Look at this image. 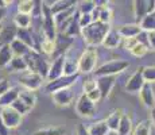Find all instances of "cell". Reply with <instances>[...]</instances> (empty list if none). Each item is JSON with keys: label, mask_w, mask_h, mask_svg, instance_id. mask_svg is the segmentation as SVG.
<instances>
[{"label": "cell", "mask_w": 155, "mask_h": 135, "mask_svg": "<svg viewBox=\"0 0 155 135\" xmlns=\"http://www.w3.org/2000/svg\"><path fill=\"white\" fill-rule=\"evenodd\" d=\"M109 30H111V27H109V25H107V23L93 22L88 27H85V29H81V35L88 46L96 47L99 45H103L104 38H105L107 32Z\"/></svg>", "instance_id": "obj_1"}, {"label": "cell", "mask_w": 155, "mask_h": 135, "mask_svg": "<svg viewBox=\"0 0 155 135\" xmlns=\"http://www.w3.org/2000/svg\"><path fill=\"white\" fill-rule=\"evenodd\" d=\"M26 62H27V70L34 72V73L39 74L43 80L47 79V73H49L50 64L42 57V54L37 50H31L27 56L25 57Z\"/></svg>", "instance_id": "obj_2"}, {"label": "cell", "mask_w": 155, "mask_h": 135, "mask_svg": "<svg viewBox=\"0 0 155 135\" xmlns=\"http://www.w3.org/2000/svg\"><path fill=\"white\" fill-rule=\"evenodd\" d=\"M42 34L45 39L55 42L57 38V25L53 14L50 12V7L43 3L42 5Z\"/></svg>", "instance_id": "obj_3"}, {"label": "cell", "mask_w": 155, "mask_h": 135, "mask_svg": "<svg viewBox=\"0 0 155 135\" xmlns=\"http://www.w3.org/2000/svg\"><path fill=\"white\" fill-rule=\"evenodd\" d=\"M78 73H84V74H89L92 72H94L97 64V50L96 47L88 46L86 50L81 54L78 61Z\"/></svg>", "instance_id": "obj_4"}, {"label": "cell", "mask_w": 155, "mask_h": 135, "mask_svg": "<svg viewBox=\"0 0 155 135\" xmlns=\"http://www.w3.org/2000/svg\"><path fill=\"white\" fill-rule=\"evenodd\" d=\"M130 66L127 61L124 59H113V61L105 62L101 66H99L94 70V76L96 77H103V76H113L115 77L116 74L124 72L126 69Z\"/></svg>", "instance_id": "obj_5"}, {"label": "cell", "mask_w": 155, "mask_h": 135, "mask_svg": "<svg viewBox=\"0 0 155 135\" xmlns=\"http://www.w3.org/2000/svg\"><path fill=\"white\" fill-rule=\"evenodd\" d=\"M43 79L39 76V74L34 73V72H30V70H26L23 73H20L19 76V83L20 85L25 86V89L27 91H31V92H35L42 86L43 84Z\"/></svg>", "instance_id": "obj_6"}, {"label": "cell", "mask_w": 155, "mask_h": 135, "mask_svg": "<svg viewBox=\"0 0 155 135\" xmlns=\"http://www.w3.org/2000/svg\"><path fill=\"white\" fill-rule=\"evenodd\" d=\"M0 118H2V120H3V124H4L8 130L18 128L20 126V123H22V116L15 110H12L11 107L0 108Z\"/></svg>", "instance_id": "obj_7"}, {"label": "cell", "mask_w": 155, "mask_h": 135, "mask_svg": "<svg viewBox=\"0 0 155 135\" xmlns=\"http://www.w3.org/2000/svg\"><path fill=\"white\" fill-rule=\"evenodd\" d=\"M77 79H78V74H74V76H65L64 74V76H61L59 79L47 83L46 92H49V93H54V92L61 91V89L70 88L73 84H76Z\"/></svg>", "instance_id": "obj_8"}, {"label": "cell", "mask_w": 155, "mask_h": 135, "mask_svg": "<svg viewBox=\"0 0 155 135\" xmlns=\"http://www.w3.org/2000/svg\"><path fill=\"white\" fill-rule=\"evenodd\" d=\"M155 11V0H135L134 2V15L136 22H140L146 15Z\"/></svg>", "instance_id": "obj_9"}, {"label": "cell", "mask_w": 155, "mask_h": 135, "mask_svg": "<svg viewBox=\"0 0 155 135\" xmlns=\"http://www.w3.org/2000/svg\"><path fill=\"white\" fill-rule=\"evenodd\" d=\"M78 19H80V12L77 10V12L73 15L71 18L64 22L61 26V30H62V34L66 35L69 38H73L76 35H81V27H80V23H78Z\"/></svg>", "instance_id": "obj_10"}, {"label": "cell", "mask_w": 155, "mask_h": 135, "mask_svg": "<svg viewBox=\"0 0 155 135\" xmlns=\"http://www.w3.org/2000/svg\"><path fill=\"white\" fill-rule=\"evenodd\" d=\"M76 111L80 116L82 118H91L96 113V104L93 101H91L86 95H81L77 100V104H76Z\"/></svg>", "instance_id": "obj_11"}, {"label": "cell", "mask_w": 155, "mask_h": 135, "mask_svg": "<svg viewBox=\"0 0 155 135\" xmlns=\"http://www.w3.org/2000/svg\"><path fill=\"white\" fill-rule=\"evenodd\" d=\"M65 59H66V56H59V57H57V58H54V61L50 64L49 73H47V79H46L49 83L59 79L61 76H64Z\"/></svg>", "instance_id": "obj_12"}, {"label": "cell", "mask_w": 155, "mask_h": 135, "mask_svg": "<svg viewBox=\"0 0 155 135\" xmlns=\"http://www.w3.org/2000/svg\"><path fill=\"white\" fill-rule=\"evenodd\" d=\"M142 69L143 68H139L132 76L128 79L127 84H126V91L130 92V93H138L140 92V89L143 88L144 85V80H143V74H142Z\"/></svg>", "instance_id": "obj_13"}, {"label": "cell", "mask_w": 155, "mask_h": 135, "mask_svg": "<svg viewBox=\"0 0 155 135\" xmlns=\"http://www.w3.org/2000/svg\"><path fill=\"white\" fill-rule=\"evenodd\" d=\"M74 97V93L70 88L66 89H61V91H57L54 93H51V99L53 101L57 104L58 107H68L71 104Z\"/></svg>", "instance_id": "obj_14"}, {"label": "cell", "mask_w": 155, "mask_h": 135, "mask_svg": "<svg viewBox=\"0 0 155 135\" xmlns=\"http://www.w3.org/2000/svg\"><path fill=\"white\" fill-rule=\"evenodd\" d=\"M116 79L113 76H103L96 79V86L101 93V99H105L107 96L111 93L113 85H115Z\"/></svg>", "instance_id": "obj_15"}, {"label": "cell", "mask_w": 155, "mask_h": 135, "mask_svg": "<svg viewBox=\"0 0 155 135\" xmlns=\"http://www.w3.org/2000/svg\"><path fill=\"white\" fill-rule=\"evenodd\" d=\"M16 32H18V27L15 25L2 27V30H0V47L11 45V42L16 39Z\"/></svg>", "instance_id": "obj_16"}, {"label": "cell", "mask_w": 155, "mask_h": 135, "mask_svg": "<svg viewBox=\"0 0 155 135\" xmlns=\"http://www.w3.org/2000/svg\"><path fill=\"white\" fill-rule=\"evenodd\" d=\"M142 31L140 26L138 23H128V25H123L117 29V32L123 39H130V38H136L139 32Z\"/></svg>", "instance_id": "obj_17"}, {"label": "cell", "mask_w": 155, "mask_h": 135, "mask_svg": "<svg viewBox=\"0 0 155 135\" xmlns=\"http://www.w3.org/2000/svg\"><path fill=\"white\" fill-rule=\"evenodd\" d=\"M139 95H140L142 103L144 104L146 107H148V108L155 107V95H154V89H153V86H151V84L146 83L144 85H143V88L140 89V92H139Z\"/></svg>", "instance_id": "obj_18"}, {"label": "cell", "mask_w": 155, "mask_h": 135, "mask_svg": "<svg viewBox=\"0 0 155 135\" xmlns=\"http://www.w3.org/2000/svg\"><path fill=\"white\" fill-rule=\"evenodd\" d=\"M19 92L20 89L18 86H10V89L5 93L0 96V108L12 106V103H15L18 100V97H19Z\"/></svg>", "instance_id": "obj_19"}, {"label": "cell", "mask_w": 155, "mask_h": 135, "mask_svg": "<svg viewBox=\"0 0 155 135\" xmlns=\"http://www.w3.org/2000/svg\"><path fill=\"white\" fill-rule=\"evenodd\" d=\"M121 43H123V38L120 37L117 30H115V29L109 30L103 41V46H105L107 49H115V47L120 46Z\"/></svg>", "instance_id": "obj_20"}, {"label": "cell", "mask_w": 155, "mask_h": 135, "mask_svg": "<svg viewBox=\"0 0 155 135\" xmlns=\"http://www.w3.org/2000/svg\"><path fill=\"white\" fill-rule=\"evenodd\" d=\"M124 115L123 110H115L111 115L108 116V118L105 119V123H107V127H108L109 131H112V133H116L117 131V127H119V123L121 120V116Z\"/></svg>", "instance_id": "obj_21"}, {"label": "cell", "mask_w": 155, "mask_h": 135, "mask_svg": "<svg viewBox=\"0 0 155 135\" xmlns=\"http://www.w3.org/2000/svg\"><path fill=\"white\" fill-rule=\"evenodd\" d=\"M77 3L76 2H73V0H65V2H55L53 5H49L50 7V12L53 14V16L54 15H58V14H61V12H64V11H66V10H69V8L71 7H74Z\"/></svg>", "instance_id": "obj_22"}, {"label": "cell", "mask_w": 155, "mask_h": 135, "mask_svg": "<svg viewBox=\"0 0 155 135\" xmlns=\"http://www.w3.org/2000/svg\"><path fill=\"white\" fill-rule=\"evenodd\" d=\"M10 47H11V50H12L14 56H16V57H26L32 50V49H30L27 45H25L23 42H20L19 39H14L12 42H11Z\"/></svg>", "instance_id": "obj_23"}, {"label": "cell", "mask_w": 155, "mask_h": 135, "mask_svg": "<svg viewBox=\"0 0 155 135\" xmlns=\"http://www.w3.org/2000/svg\"><path fill=\"white\" fill-rule=\"evenodd\" d=\"M138 25L140 26L142 31L155 32V11L151 12V14H148V15H146Z\"/></svg>", "instance_id": "obj_24"}, {"label": "cell", "mask_w": 155, "mask_h": 135, "mask_svg": "<svg viewBox=\"0 0 155 135\" xmlns=\"http://www.w3.org/2000/svg\"><path fill=\"white\" fill-rule=\"evenodd\" d=\"M19 100L23 101V103H25L30 110H32V108L35 107V104H37V96H35V93L34 92H31V91H27V89H20Z\"/></svg>", "instance_id": "obj_25"}, {"label": "cell", "mask_w": 155, "mask_h": 135, "mask_svg": "<svg viewBox=\"0 0 155 135\" xmlns=\"http://www.w3.org/2000/svg\"><path fill=\"white\" fill-rule=\"evenodd\" d=\"M132 130H134L132 122H131L130 116L124 113V115L121 116V120L119 123V127H117V131H116V133L119 135H130L132 133Z\"/></svg>", "instance_id": "obj_26"}, {"label": "cell", "mask_w": 155, "mask_h": 135, "mask_svg": "<svg viewBox=\"0 0 155 135\" xmlns=\"http://www.w3.org/2000/svg\"><path fill=\"white\" fill-rule=\"evenodd\" d=\"M14 58V53L10 45L0 47V68H7Z\"/></svg>", "instance_id": "obj_27"}, {"label": "cell", "mask_w": 155, "mask_h": 135, "mask_svg": "<svg viewBox=\"0 0 155 135\" xmlns=\"http://www.w3.org/2000/svg\"><path fill=\"white\" fill-rule=\"evenodd\" d=\"M86 130H88L89 135H108V133H109L105 120H100V122L93 123V124H92L91 127H88Z\"/></svg>", "instance_id": "obj_28"}, {"label": "cell", "mask_w": 155, "mask_h": 135, "mask_svg": "<svg viewBox=\"0 0 155 135\" xmlns=\"http://www.w3.org/2000/svg\"><path fill=\"white\" fill-rule=\"evenodd\" d=\"M8 68H11V70H12V72H20V73H23V72L27 70V62H26L25 57L14 56L12 61L10 62Z\"/></svg>", "instance_id": "obj_29"}, {"label": "cell", "mask_w": 155, "mask_h": 135, "mask_svg": "<svg viewBox=\"0 0 155 135\" xmlns=\"http://www.w3.org/2000/svg\"><path fill=\"white\" fill-rule=\"evenodd\" d=\"M14 25L18 29H30V26H31V15L16 14L14 16Z\"/></svg>", "instance_id": "obj_30"}, {"label": "cell", "mask_w": 155, "mask_h": 135, "mask_svg": "<svg viewBox=\"0 0 155 135\" xmlns=\"http://www.w3.org/2000/svg\"><path fill=\"white\" fill-rule=\"evenodd\" d=\"M151 134V126L150 120H142L135 126V128L132 130L131 135H150Z\"/></svg>", "instance_id": "obj_31"}, {"label": "cell", "mask_w": 155, "mask_h": 135, "mask_svg": "<svg viewBox=\"0 0 155 135\" xmlns=\"http://www.w3.org/2000/svg\"><path fill=\"white\" fill-rule=\"evenodd\" d=\"M64 74L65 76H74V74H80L78 73V62L74 59H65V65H64Z\"/></svg>", "instance_id": "obj_32"}, {"label": "cell", "mask_w": 155, "mask_h": 135, "mask_svg": "<svg viewBox=\"0 0 155 135\" xmlns=\"http://www.w3.org/2000/svg\"><path fill=\"white\" fill-rule=\"evenodd\" d=\"M34 135H65V128L53 126V127H45L41 130H37Z\"/></svg>", "instance_id": "obj_33"}, {"label": "cell", "mask_w": 155, "mask_h": 135, "mask_svg": "<svg viewBox=\"0 0 155 135\" xmlns=\"http://www.w3.org/2000/svg\"><path fill=\"white\" fill-rule=\"evenodd\" d=\"M96 7H97L96 2L86 0V2H81V3H80V5H77V10H78V12L81 15H84V14L92 15V12L94 11V8H96Z\"/></svg>", "instance_id": "obj_34"}, {"label": "cell", "mask_w": 155, "mask_h": 135, "mask_svg": "<svg viewBox=\"0 0 155 135\" xmlns=\"http://www.w3.org/2000/svg\"><path fill=\"white\" fill-rule=\"evenodd\" d=\"M54 50H55V42L45 39L43 38L39 45V53H45V54H47V56H53Z\"/></svg>", "instance_id": "obj_35"}, {"label": "cell", "mask_w": 155, "mask_h": 135, "mask_svg": "<svg viewBox=\"0 0 155 135\" xmlns=\"http://www.w3.org/2000/svg\"><path fill=\"white\" fill-rule=\"evenodd\" d=\"M34 3L32 0H22L18 4V14H26V15H31L32 8H34Z\"/></svg>", "instance_id": "obj_36"}, {"label": "cell", "mask_w": 155, "mask_h": 135, "mask_svg": "<svg viewBox=\"0 0 155 135\" xmlns=\"http://www.w3.org/2000/svg\"><path fill=\"white\" fill-rule=\"evenodd\" d=\"M142 74H143L144 83L147 84L155 83V66H143Z\"/></svg>", "instance_id": "obj_37"}, {"label": "cell", "mask_w": 155, "mask_h": 135, "mask_svg": "<svg viewBox=\"0 0 155 135\" xmlns=\"http://www.w3.org/2000/svg\"><path fill=\"white\" fill-rule=\"evenodd\" d=\"M11 108L16 111V112L19 113L20 116L26 115V113H28L30 111H31V110H30V108H28L27 106H26L25 103H23V101H20V100H19V97H18V100L15 101V103H12V106H11Z\"/></svg>", "instance_id": "obj_38"}, {"label": "cell", "mask_w": 155, "mask_h": 135, "mask_svg": "<svg viewBox=\"0 0 155 135\" xmlns=\"http://www.w3.org/2000/svg\"><path fill=\"white\" fill-rule=\"evenodd\" d=\"M147 52H148L147 47L143 46V45H140V43H136L135 46L130 50V53L132 54V56H135V57H143Z\"/></svg>", "instance_id": "obj_39"}, {"label": "cell", "mask_w": 155, "mask_h": 135, "mask_svg": "<svg viewBox=\"0 0 155 135\" xmlns=\"http://www.w3.org/2000/svg\"><path fill=\"white\" fill-rule=\"evenodd\" d=\"M78 23H80V27H81V29H85V27H88L91 23H93V18H92V15H89V14H84V15L80 14Z\"/></svg>", "instance_id": "obj_40"}, {"label": "cell", "mask_w": 155, "mask_h": 135, "mask_svg": "<svg viewBox=\"0 0 155 135\" xmlns=\"http://www.w3.org/2000/svg\"><path fill=\"white\" fill-rule=\"evenodd\" d=\"M85 95H86V97H88L91 101H93L94 104L99 103V101L101 100V93L99 92V89H97V88L93 89V91H91L89 93H85Z\"/></svg>", "instance_id": "obj_41"}, {"label": "cell", "mask_w": 155, "mask_h": 135, "mask_svg": "<svg viewBox=\"0 0 155 135\" xmlns=\"http://www.w3.org/2000/svg\"><path fill=\"white\" fill-rule=\"evenodd\" d=\"M97 86H96V80H86L85 83H84V91H85V93H89L91 91H93V89H96Z\"/></svg>", "instance_id": "obj_42"}, {"label": "cell", "mask_w": 155, "mask_h": 135, "mask_svg": "<svg viewBox=\"0 0 155 135\" xmlns=\"http://www.w3.org/2000/svg\"><path fill=\"white\" fill-rule=\"evenodd\" d=\"M10 89V84H8V80L4 79V77H2L0 79V96L3 93H5V92Z\"/></svg>", "instance_id": "obj_43"}, {"label": "cell", "mask_w": 155, "mask_h": 135, "mask_svg": "<svg viewBox=\"0 0 155 135\" xmlns=\"http://www.w3.org/2000/svg\"><path fill=\"white\" fill-rule=\"evenodd\" d=\"M148 34V47L155 52V32H147Z\"/></svg>", "instance_id": "obj_44"}, {"label": "cell", "mask_w": 155, "mask_h": 135, "mask_svg": "<svg viewBox=\"0 0 155 135\" xmlns=\"http://www.w3.org/2000/svg\"><path fill=\"white\" fill-rule=\"evenodd\" d=\"M8 4V2H0V22L4 19V15H5V7Z\"/></svg>", "instance_id": "obj_45"}, {"label": "cell", "mask_w": 155, "mask_h": 135, "mask_svg": "<svg viewBox=\"0 0 155 135\" xmlns=\"http://www.w3.org/2000/svg\"><path fill=\"white\" fill-rule=\"evenodd\" d=\"M0 135H10V130H8V128L3 124L2 118H0Z\"/></svg>", "instance_id": "obj_46"}, {"label": "cell", "mask_w": 155, "mask_h": 135, "mask_svg": "<svg viewBox=\"0 0 155 135\" xmlns=\"http://www.w3.org/2000/svg\"><path fill=\"white\" fill-rule=\"evenodd\" d=\"M76 135H89V133H88V130H86V127H85L84 124H80Z\"/></svg>", "instance_id": "obj_47"}, {"label": "cell", "mask_w": 155, "mask_h": 135, "mask_svg": "<svg viewBox=\"0 0 155 135\" xmlns=\"http://www.w3.org/2000/svg\"><path fill=\"white\" fill-rule=\"evenodd\" d=\"M151 120H153V124H155V107L151 108Z\"/></svg>", "instance_id": "obj_48"}, {"label": "cell", "mask_w": 155, "mask_h": 135, "mask_svg": "<svg viewBox=\"0 0 155 135\" xmlns=\"http://www.w3.org/2000/svg\"><path fill=\"white\" fill-rule=\"evenodd\" d=\"M15 135H19V134H15Z\"/></svg>", "instance_id": "obj_49"}, {"label": "cell", "mask_w": 155, "mask_h": 135, "mask_svg": "<svg viewBox=\"0 0 155 135\" xmlns=\"http://www.w3.org/2000/svg\"><path fill=\"white\" fill-rule=\"evenodd\" d=\"M0 30H2V27H0Z\"/></svg>", "instance_id": "obj_50"}, {"label": "cell", "mask_w": 155, "mask_h": 135, "mask_svg": "<svg viewBox=\"0 0 155 135\" xmlns=\"http://www.w3.org/2000/svg\"><path fill=\"white\" fill-rule=\"evenodd\" d=\"M74 135H76V134H74Z\"/></svg>", "instance_id": "obj_51"}]
</instances>
